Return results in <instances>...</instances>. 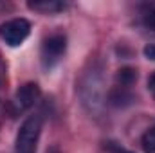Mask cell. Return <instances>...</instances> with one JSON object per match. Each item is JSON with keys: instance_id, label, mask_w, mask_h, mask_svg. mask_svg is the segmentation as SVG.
Wrapping results in <instances>:
<instances>
[{"instance_id": "9c48e42d", "label": "cell", "mask_w": 155, "mask_h": 153, "mask_svg": "<svg viewBox=\"0 0 155 153\" xmlns=\"http://www.w3.org/2000/svg\"><path fill=\"white\" fill-rule=\"evenodd\" d=\"M143 24H144L146 29L155 31V7H152L150 11H146V15H144V18H143Z\"/></svg>"}, {"instance_id": "7c38bea8", "label": "cell", "mask_w": 155, "mask_h": 153, "mask_svg": "<svg viewBox=\"0 0 155 153\" xmlns=\"http://www.w3.org/2000/svg\"><path fill=\"white\" fill-rule=\"evenodd\" d=\"M148 88H150V92H152V96L155 97V72L150 76V79H148Z\"/></svg>"}, {"instance_id": "6da1fadb", "label": "cell", "mask_w": 155, "mask_h": 153, "mask_svg": "<svg viewBox=\"0 0 155 153\" xmlns=\"http://www.w3.org/2000/svg\"><path fill=\"white\" fill-rule=\"evenodd\" d=\"M40 133H41V115H31L27 117L15 141V151L16 153H35L36 144H38Z\"/></svg>"}, {"instance_id": "4fadbf2b", "label": "cell", "mask_w": 155, "mask_h": 153, "mask_svg": "<svg viewBox=\"0 0 155 153\" xmlns=\"http://www.w3.org/2000/svg\"><path fill=\"white\" fill-rule=\"evenodd\" d=\"M45 153H60V150H58L56 146H51V148H49V150H47Z\"/></svg>"}, {"instance_id": "8992f818", "label": "cell", "mask_w": 155, "mask_h": 153, "mask_svg": "<svg viewBox=\"0 0 155 153\" xmlns=\"http://www.w3.org/2000/svg\"><path fill=\"white\" fill-rule=\"evenodd\" d=\"M29 9H35L40 13H58V11H63L67 7V4L63 2H56V0H41V2H29L27 4Z\"/></svg>"}, {"instance_id": "277c9868", "label": "cell", "mask_w": 155, "mask_h": 153, "mask_svg": "<svg viewBox=\"0 0 155 153\" xmlns=\"http://www.w3.org/2000/svg\"><path fill=\"white\" fill-rule=\"evenodd\" d=\"M38 99H40V86L36 83H25L16 90V94L11 101V112L13 114H22L27 108H31Z\"/></svg>"}, {"instance_id": "5b68a950", "label": "cell", "mask_w": 155, "mask_h": 153, "mask_svg": "<svg viewBox=\"0 0 155 153\" xmlns=\"http://www.w3.org/2000/svg\"><path fill=\"white\" fill-rule=\"evenodd\" d=\"M108 101H110V105H114V106H126V105H130V103L134 101V96H132L130 88L116 86V88L110 90Z\"/></svg>"}, {"instance_id": "ba28073f", "label": "cell", "mask_w": 155, "mask_h": 153, "mask_svg": "<svg viewBox=\"0 0 155 153\" xmlns=\"http://www.w3.org/2000/svg\"><path fill=\"white\" fill-rule=\"evenodd\" d=\"M141 144H143L144 153H155V126H152L150 130L144 132V135L141 139Z\"/></svg>"}, {"instance_id": "3957f363", "label": "cell", "mask_w": 155, "mask_h": 153, "mask_svg": "<svg viewBox=\"0 0 155 153\" xmlns=\"http://www.w3.org/2000/svg\"><path fill=\"white\" fill-rule=\"evenodd\" d=\"M65 49H67V40L61 34H52L43 41L41 45V63L45 69H51L54 67L60 58L65 54Z\"/></svg>"}, {"instance_id": "7a4b0ae2", "label": "cell", "mask_w": 155, "mask_h": 153, "mask_svg": "<svg viewBox=\"0 0 155 153\" xmlns=\"http://www.w3.org/2000/svg\"><path fill=\"white\" fill-rule=\"evenodd\" d=\"M31 33V24L25 18H11L0 25V38L9 47H18Z\"/></svg>"}, {"instance_id": "52a82bcc", "label": "cell", "mask_w": 155, "mask_h": 153, "mask_svg": "<svg viewBox=\"0 0 155 153\" xmlns=\"http://www.w3.org/2000/svg\"><path fill=\"white\" fill-rule=\"evenodd\" d=\"M137 81V70L132 67H123L119 69L116 74V86H123V88H130L134 83Z\"/></svg>"}, {"instance_id": "8fae6325", "label": "cell", "mask_w": 155, "mask_h": 153, "mask_svg": "<svg viewBox=\"0 0 155 153\" xmlns=\"http://www.w3.org/2000/svg\"><path fill=\"white\" fill-rule=\"evenodd\" d=\"M107 148H108L112 153H134V151H128V150L121 148V146H119V144H116V142H108V144H107Z\"/></svg>"}, {"instance_id": "30bf717a", "label": "cell", "mask_w": 155, "mask_h": 153, "mask_svg": "<svg viewBox=\"0 0 155 153\" xmlns=\"http://www.w3.org/2000/svg\"><path fill=\"white\" fill-rule=\"evenodd\" d=\"M143 52H144V56H146L148 60H155V43H148Z\"/></svg>"}]
</instances>
